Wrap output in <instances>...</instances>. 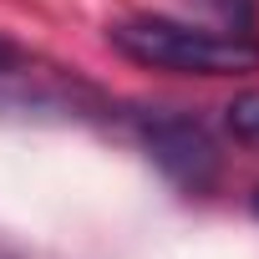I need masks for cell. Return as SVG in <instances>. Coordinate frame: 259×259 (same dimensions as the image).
Here are the masks:
<instances>
[{
    "mask_svg": "<svg viewBox=\"0 0 259 259\" xmlns=\"http://www.w3.org/2000/svg\"><path fill=\"white\" fill-rule=\"evenodd\" d=\"M229 133L259 143V92H239V97L229 102Z\"/></svg>",
    "mask_w": 259,
    "mask_h": 259,
    "instance_id": "cell-4",
    "label": "cell"
},
{
    "mask_svg": "<svg viewBox=\"0 0 259 259\" xmlns=\"http://www.w3.org/2000/svg\"><path fill=\"white\" fill-rule=\"evenodd\" d=\"M117 56L173 71V76H239L259 71V31H234V26H193L173 16H127L107 31Z\"/></svg>",
    "mask_w": 259,
    "mask_h": 259,
    "instance_id": "cell-1",
    "label": "cell"
},
{
    "mask_svg": "<svg viewBox=\"0 0 259 259\" xmlns=\"http://www.w3.org/2000/svg\"><path fill=\"white\" fill-rule=\"evenodd\" d=\"M0 259H21V254H16V249H6V244H0Z\"/></svg>",
    "mask_w": 259,
    "mask_h": 259,
    "instance_id": "cell-5",
    "label": "cell"
},
{
    "mask_svg": "<svg viewBox=\"0 0 259 259\" xmlns=\"http://www.w3.org/2000/svg\"><path fill=\"white\" fill-rule=\"evenodd\" d=\"M254 213H259V188H254Z\"/></svg>",
    "mask_w": 259,
    "mask_h": 259,
    "instance_id": "cell-6",
    "label": "cell"
},
{
    "mask_svg": "<svg viewBox=\"0 0 259 259\" xmlns=\"http://www.w3.org/2000/svg\"><path fill=\"white\" fill-rule=\"evenodd\" d=\"M112 102L76 66H61L11 36H0V117L36 122H97Z\"/></svg>",
    "mask_w": 259,
    "mask_h": 259,
    "instance_id": "cell-2",
    "label": "cell"
},
{
    "mask_svg": "<svg viewBox=\"0 0 259 259\" xmlns=\"http://www.w3.org/2000/svg\"><path fill=\"white\" fill-rule=\"evenodd\" d=\"M133 133L148 148V158L183 188V193H208L219 183V143L208 138V127L188 112L148 107L133 117Z\"/></svg>",
    "mask_w": 259,
    "mask_h": 259,
    "instance_id": "cell-3",
    "label": "cell"
}]
</instances>
